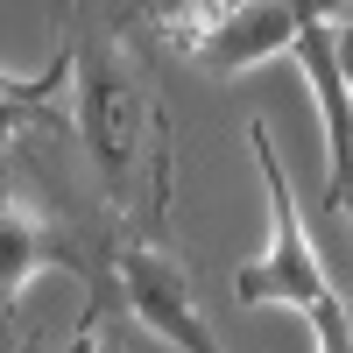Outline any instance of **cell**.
Returning a JSON list of instances; mask_svg holds the SVG:
<instances>
[{"label": "cell", "instance_id": "obj_5", "mask_svg": "<svg viewBox=\"0 0 353 353\" xmlns=\"http://www.w3.org/2000/svg\"><path fill=\"white\" fill-rule=\"evenodd\" d=\"M99 254H106V226H71V219H57V212H43V205H28V198H14L0 184V325H8V339H21L28 276L78 269L92 283Z\"/></svg>", "mask_w": 353, "mask_h": 353}, {"label": "cell", "instance_id": "obj_7", "mask_svg": "<svg viewBox=\"0 0 353 353\" xmlns=\"http://www.w3.org/2000/svg\"><path fill=\"white\" fill-rule=\"evenodd\" d=\"M311 332H318V353H353V304L339 290L311 304Z\"/></svg>", "mask_w": 353, "mask_h": 353}, {"label": "cell", "instance_id": "obj_6", "mask_svg": "<svg viewBox=\"0 0 353 353\" xmlns=\"http://www.w3.org/2000/svg\"><path fill=\"white\" fill-rule=\"evenodd\" d=\"M71 71H78V57H71V43H64L36 78L0 85V156H8L21 134H71V113H64V99H71Z\"/></svg>", "mask_w": 353, "mask_h": 353}, {"label": "cell", "instance_id": "obj_1", "mask_svg": "<svg viewBox=\"0 0 353 353\" xmlns=\"http://www.w3.org/2000/svg\"><path fill=\"white\" fill-rule=\"evenodd\" d=\"M71 134L106 198V233H163L176 191V128L121 36H71Z\"/></svg>", "mask_w": 353, "mask_h": 353}, {"label": "cell", "instance_id": "obj_2", "mask_svg": "<svg viewBox=\"0 0 353 353\" xmlns=\"http://www.w3.org/2000/svg\"><path fill=\"white\" fill-rule=\"evenodd\" d=\"M85 311L92 318H134L176 353H219L212 325L191 297V269L176 261L163 233H106V254L92 283H85Z\"/></svg>", "mask_w": 353, "mask_h": 353}, {"label": "cell", "instance_id": "obj_3", "mask_svg": "<svg viewBox=\"0 0 353 353\" xmlns=\"http://www.w3.org/2000/svg\"><path fill=\"white\" fill-rule=\"evenodd\" d=\"M318 8H290V0H198V8H141L128 14L134 28H170L176 57H191V71L205 78H241L248 64L297 50L304 21Z\"/></svg>", "mask_w": 353, "mask_h": 353}, {"label": "cell", "instance_id": "obj_8", "mask_svg": "<svg viewBox=\"0 0 353 353\" xmlns=\"http://www.w3.org/2000/svg\"><path fill=\"white\" fill-rule=\"evenodd\" d=\"M14 78H21V71H0V85H14Z\"/></svg>", "mask_w": 353, "mask_h": 353}, {"label": "cell", "instance_id": "obj_4", "mask_svg": "<svg viewBox=\"0 0 353 353\" xmlns=\"http://www.w3.org/2000/svg\"><path fill=\"white\" fill-rule=\"evenodd\" d=\"M248 149L261 163V184H269V248H261L241 276H233V297L248 311L254 304H290V311H311L318 297H332L325 269H318V254L304 241V219H297V198H290V176H283V156L261 121H248Z\"/></svg>", "mask_w": 353, "mask_h": 353}]
</instances>
